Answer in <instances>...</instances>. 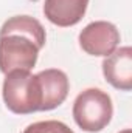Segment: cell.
Segmentation results:
<instances>
[{"mask_svg": "<svg viewBox=\"0 0 132 133\" xmlns=\"http://www.w3.org/2000/svg\"><path fill=\"white\" fill-rule=\"evenodd\" d=\"M2 95L6 108L16 115L42 111V85L39 76L31 74L28 70H13L6 73Z\"/></svg>", "mask_w": 132, "mask_h": 133, "instance_id": "6da1fadb", "label": "cell"}, {"mask_svg": "<svg viewBox=\"0 0 132 133\" xmlns=\"http://www.w3.org/2000/svg\"><path fill=\"white\" fill-rule=\"evenodd\" d=\"M113 116L110 96L99 88L81 91L73 102V119L81 130L98 133L109 125Z\"/></svg>", "mask_w": 132, "mask_h": 133, "instance_id": "7a4b0ae2", "label": "cell"}, {"mask_svg": "<svg viewBox=\"0 0 132 133\" xmlns=\"http://www.w3.org/2000/svg\"><path fill=\"white\" fill-rule=\"evenodd\" d=\"M39 46L27 36L6 34L0 36V71L31 70L39 56Z\"/></svg>", "mask_w": 132, "mask_h": 133, "instance_id": "3957f363", "label": "cell"}, {"mask_svg": "<svg viewBox=\"0 0 132 133\" xmlns=\"http://www.w3.org/2000/svg\"><path fill=\"white\" fill-rule=\"evenodd\" d=\"M120 43L118 28L106 20H97L89 23L79 33V46L90 56H104L112 54Z\"/></svg>", "mask_w": 132, "mask_h": 133, "instance_id": "277c9868", "label": "cell"}, {"mask_svg": "<svg viewBox=\"0 0 132 133\" xmlns=\"http://www.w3.org/2000/svg\"><path fill=\"white\" fill-rule=\"evenodd\" d=\"M106 81L117 90L129 91L132 88V48L121 46L109 54L103 62Z\"/></svg>", "mask_w": 132, "mask_h": 133, "instance_id": "5b68a950", "label": "cell"}, {"mask_svg": "<svg viewBox=\"0 0 132 133\" xmlns=\"http://www.w3.org/2000/svg\"><path fill=\"white\" fill-rule=\"evenodd\" d=\"M87 6L89 0H45L44 14L53 25L67 28L82 20Z\"/></svg>", "mask_w": 132, "mask_h": 133, "instance_id": "8992f818", "label": "cell"}, {"mask_svg": "<svg viewBox=\"0 0 132 133\" xmlns=\"http://www.w3.org/2000/svg\"><path fill=\"white\" fill-rule=\"evenodd\" d=\"M40 85H42V95H44V104L42 111L53 110L59 107L68 95V77L62 70L58 68H48L37 73Z\"/></svg>", "mask_w": 132, "mask_h": 133, "instance_id": "52a82bcc", "label": "cell"}, {"mask_svg": "<svg viewBox=\"0 0 132 133\" xmlns=\"http://www.w3.org/2000/svg\"><path fill=\"white\" fill-rule=\"evenodd\" d=\"M6 34L27 36L39 48H44L45 40H47V34L42 23L31 16H14L8 19L0 28V36H6Z\"/></svg>", "mask_w": 132, "mask_h": 133, "instance_id": "ba28073f", "label": "cell"}, {"mask_svg": "<svg viewBox=\"0 0 132 133\" xmlns=\"http://www.w3.org/2000/svg\"><path fill=\"white\" fill-rule=\"evenodd\" d=\"M22 133H75L67 124L61 121L48 119V121H39L30 124Z\"/></svg>", "mask_w": 132, "mask_h": 133, "instance_id": "9c48e42d", "label": "cell"}, {"mask_svg": "<svg viewBox=\"0 0 132 133\" xmlns=\"http://www.w3.org/2000/svg\"><path fill=\"white\" fill-rule=\"evenodd\" d=\"M120 133H132V132H131V129H124L123 132H120Z\"/></svg>", "mask_w": 132, "mask_h": 133, "instance_id": "30bf717a", "label": "cell"}]
</instances>
